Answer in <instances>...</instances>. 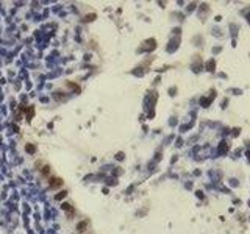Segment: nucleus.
I'll return each instance as SVG.
<instances>
[{"label": "nucleus", "mask_w": 250, "mask_h": 234, "mask_svg": "<svg viewBox=\"0 0 250 234\" xmlns=\"http://www.w3.org/2000/svg\"><path fill=\"white\" fill-rule=\"evenodd\" d=\"M41 172H42V173H44V175H47V173H48V172H50V169H48V166H45V167H44V169H42V170H41Z\"/></svg>", "instance_id": "nucleus-9"}, {"label": "nucleus", "mask_w": 250, "mask_h": 234, "mask_svg": "<svg viewBox=\"0 0 250 234\" xmlns=\"http://www.w3.org/2000/svg\"><path fill=\"white\" fill-rule=\"evenodd\" d=\"M86 225H88L86 222H80V223L77 225V230H78V231H81V230H84V228H86Z\"/></svg>", "instance_id": "nucleus-6"}, {"label": "nucleus", "mask_w": 250, "mask_h": 234, "mask_svg": "<svg viewBox=\"0 0 250 234\" xmlns=\"http://www.w3.org/2000/svg\"><path fill=\"white\" fill-rule=\"evenodd\" d=\"M64 211H72V206L69 205V203H63V206H61Z\"/></svg>", "instance_id": "nucleus-7"}, {"label": "nucleus", "mask_w": 250, "mask_h": 234, "mask_svg": "<svg viewBox=\"0 0 250 234\" xmlns=\"http://www.w3.org/2000/svg\"><path fill=\"white\" fill-rule=\"evenodd\" d=\"M50 189H55V187H59L63 186V180L61 178H50Z\"/></svg>", "instance_id": "nucleus-1"}, {"label": "nucleus", "mask_w": 250, "mask_h": 234, "mask_svg": "<svg viewBox=\"0 0 250 234\" xmlns=\"http://www.w3.org/2000/svg\"><path fill=\"white\" fill-rule=\"evenodd\" d=\"M94 17H95V14H88V16L84 17V20H86V22H89V20H92Z\"/></svg>", "instance_id": "nucleus-8"}, {"label": "nucleus", "mask_w": 250, "mask_h": 234, "mask_svg": "<svg viewBox=\"0 0 250 234\" xmlns=\"http://www.w3.org/2000/svg\"><path fill=\"white\" fill-rule=\"evenodd\" d=\"M66 195H67V192H66V191H61L59 194H56V200H63Z\"/></svg>", "instance_id": "nucleus-5"}, {"label": "nucleus", "mask_w": 250, "mask_h": 234, "mask_svg": "<svg viewBox=\"0 0 250 234\" xmlns=\"http://www.w3.org/2000/svg\"><path fill=\"white\" fill-rule=\"evenodd\" d=\"M25 111H27V120H31V119H33V116H34V109L30 106V108H27Z\"/></svg>", "instance_id": "nucleus-2"}, {"label": "nucleus", "mask_w": 250, "mask_h": 234, "mask_svg": "<svg viewBox=\"0 0 250 234\" xmlns=\"http://www.w3.org/2000/svg\"><path fill=\"white\" fill-rule=\"evenodd\" d=\"M25 151H27V153H30V155H33V153L36 151V147H34V145H31V144H27V145H25Z\"/></svg>", "instance_id": "nucleus-3"}, {"label": "nucleus", "mask_w": 250, "mask_h": 234, "mask_svg": "<svg viewBox=\"0 0 250 234\" xmlns=\"http://www.w3.org/2000/svg\"><path fill=\"white\" fill-rule=\"evenodd\" d=\"M67 86H69V87H72L77 94H80V86H77V84H74V83H70V81L67 83Z\"/></svg>", "instance_id": "nucleus-4"}, {"label": "nucleus", "mask_w": 250, "mask_h": 234, "mask_svg": "<svg viewBox=\"0 0 250 234\" xmlns=\"http://www.w3.org/2000/svg\"><path fill=\"white\" fill-rule=\"evenodd\" d=\"M116 158H117V159H122V158H124V153H117Z\"/></svg>", "instance_id": "nucleus-10"}]
</instances>
